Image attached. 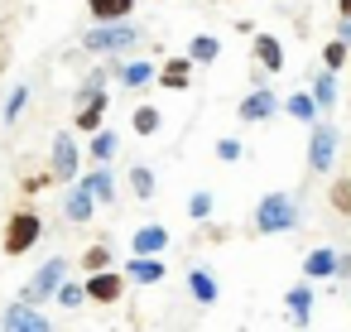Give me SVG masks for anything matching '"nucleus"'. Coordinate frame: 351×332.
<instances>
[{
	"label": "nucleus",
	"instance_id": "17",
	"mask_svg": "<svg viewBox=\"0 0 351 332\" xmlns=\"http://www.w3.org/2000/svg\"><path fill=\"white\" fill-rule=\"evenodd\" d=\"M337 97H341L337 73H327V68H322V73L313 78V102H317V111H322V116H332V111H337Z\"/></svg>",
	"mask_w": 351,
	"mask_h": 332
},
{
	"label": "nucleus",
	"instance_id": "27",
	"mask_svg": "<svg viewBox=\"0 0 351 332\" xmlns=\"http://www.w3.org/2000/svg\"><path fill=\"white\" fill-rule=\"evenodd\" d=\"M25 102H29V82H20V87H10V97H5V106H0V121H5V126H15V121H20V111H25Z\"/></svg>",
	"mask_w": 351,
	"mask_h": 332
},
{
	"label": "nucleus",
	"instance_id": "7",
	"mask_svg": "<svg viewBox=\"0 0 351 332\" xmlns=\"http://www.w3.org/2000/svg\"><path fill=\"white\" fill-rule=\"evenodd\" d=\"M0 332H53V322L39 308L15 298V303H5V313H0Z\"/></svg>",
	"mask_w": 351,
	"mask_h": 332
},
{
	"label": "nucleus",
	"instance_id": "35",
	"mask_svg": "<svg viewBox=\"0 0 351 332\" xmlns=\"http://www.w3.org/2000/svg\"><path fill=\"white\" fill-rule=\"evenodd\" d=\"M53 183V174H34V178H25V193H44Z\"/></svg>",
	"mask_w": 351,
	"mask_h": 332
},
{
	"label": "nucleus",
	"instance_id": "19",
	"mask_svg": "<svg viewBox=\"0 0 351 332\" xmlns=\"http://www.w3.org/2000/svg\"><path fill=\"white\" fill-rule=\"evenodd\" d=\"M92 207H97V198H92V193H87L82 183H73V193L63 198V217L82 226V222H92Z\"/></svg>",
	"mask_w": 351,
	"mask_h": 332
},
{
	"label": "nucleus",
	"instance_id": "20",
	"mask_svg": "<svg viewBox=\"0 0 351 332\" xmlns=\"http://www.w3.org/2000/svg\"><path fill=\"white\" fill-rule=\"evenodd\" d=\"M130 246H135V255H164V246H169V231H164L159 222H149V226H140V231L130 236Z\"/></svg>",
	"mask_w": 351,
	"mask_h": 332
},
{
	"label": "nucleus",
	"instance_id": "3",
	"mask_svg": "<svg viewBox=\"0 0 351 332\" xmlns=\"http://www.w3.org/2000/svg\"><path fill=\"white\" fill-rule=\"evenodd\" d=\"M49 174H53V183H77V178H82V145H77L73 130H58V135H53Z\"/></svg>",
	"mask_w": 351,
	"mask_h": 332
},
{
	"label": "nucleus",
	"instance_id": "16",
	"mask_svg": "<svg viewBox=\"0 0 351 332\" xmlns=\"http://www.w3.org/2000/svg\"><path fill=\"white\" fill-rule=\"evenodd\" d=\"M337 274V250L332 246H317L303 255V279H332Z\"/></svg>",
	"mask_w": 351,
	"mask_h": 332
},
{
	"label": "nucleus",
	"instance_id": "23",
	"mask_svg": "<svg viewBox=\"0 0 351 332\" xmlns=\"http://www.w3.org/2000/svg\"><path fill=\"white\" fill-rule=\"evenodd\" d=\"M188 294H193L202 308H212V303H217V279H212V270H202V265L188 270Z\"/></svg>",
	"mask_w": 351,
	"mask_h": 332
},
{
	"label": "nucleus",
	"instance_id": "29",
	"mask_svg": "<svg viewBox=\"0 0 351 332\" xmlns=\"http://www.w3.org/2000/svg\"><path fill=\"white\" fill-rule=\"evenodd\" d=\"M346 58H351V49H346L341 39H327V49H322V68H327V73H341Z\"/></svg>",
	"mask_w": 351,
	"mask_h": 332
},
{
	"label": "nucleus",
	"instance_id": "1",
	"mask_svg": "<svg viewBox=\"0 0 351 332\" xmlns=\"http://www.w3.org/2000/svg\"><path fill=\"white\" fill-rule=\"evenodd\" d=\"M140 39H145V34H140L130 20H125V25H92V29L82 34V49H87V54H106L111 63H121L125 54L140 49Z\"/></svg>",
	"mask_w": 351,
	"mask_h": 332
},
{
	"label": "nucleus",
	"instance_id": "37",
	"mask_svg": "<svg viewBox=\"0 0 351 332\" xmlns=\"http://www.w3.org/2000/svg\"><path fill=\"white\" fill-rule=\"evenodd\" d=\"M337 39H341V44L351 49V20H341V29H337Z\"/></svg>",
	"mask_w": 351,
	"mask_h": 332
},
{
	"label": "nucleus",
	"instance_id": "2",
	"mask_svg": "<svg viewBox=\"0 0 351 332\" xmlns=\"http://www.w3.org/2000/svg\"><path fill=\"white\" fill-rule=\"evenodd\" d=\"M298 217H303V207H298V198H293V193H265V198H260V207H255V231L279 236V231H293V226H298Z\"/></svg>",
	"mask_w": 351,
	"mask_h": 332
},
{
	"label": "nucleus",
	"instance_id": "18",
	"mask_svg": "<svg viewBox=\"0 0 351 332\" xmlns=\"http://www.w3.org/2000/svg\"><path fill=\"white\" fill-rule=\"evenodd\" d=\"M106 111H111V92H106V97H97V102H87V106L73 116V126H77V130H87V135H97V130H106V126H101V121H106Z\"/></svg>",
	"mask_w": 351,
	"mask_h": 332
},
{
	"label": "nucleus",
	"instance_id": "25",
	"mask_svg": "<svg viewBox=\"0 0 351 332\" xmlns=\"http://www.w3.org/2000/svg\"><path fill=\"white\" fill-rule=\"evenodd\" d=\"M87 154H92L97 164H111V159L121 154V135H116V130H97L92 145H87Z\"/></svg>",
	"mask_w": 351,
	"mask_h": 332
},
{
	"label": "nucleus",
	"instance_id": "33",
	"mask_svg": "<svg viewBox=\"0 0 351 332\" xmlns=\"http://www.w3.org/2000/svg\"><path fill=\"white\" fill-rule=\"evenodd\" d=\"M188 217H193V222H207V217H212V193H193V198H188Z\"/></svg>",
	"mask_w": 351,
	"mask_h": 332
},
{
	"label": "nucleus",
	"instance_id": "4",
	"mask_svg": "<svg viewBox=\"0 0 351 332\" xmlns=\"http://www.w3.org/2000/svg\"><path fill=\"white\" fill-rule=\"evenodd\" d=\"M68 284V260L63 255H53L44 270H34V279L20 289V303H29V308H39V303H49V298H58V289Z\"/></svg>",
	"mask_w": 351,
	"mask_h": 332
},
{
	"label": "nucleus",
	"instance_id": "8",
	"mask_svg": "<svg viewBox=\"0 0 351 332\" xmlns=\"http://www.w3.org/2000/svg\"><path fill=\"white\" fill-rule=\"evenodd\" d=\"M279 111H284V102H279L269 87H255V92L236 106V116H241V121H250V126H260V121H269V116H279Z\"/></svg>",
	"mask_w": 351,
	"mask_h": 332
},
{
	"label": "nucleus",
	"instance_id": "5",
	"mask_svg": "<svg viewBox=\"0 0 351 332\" xmlns=\"http://www.w3.org/2000/svg\"><path fill=\"white\" fill-rule=\"evenodd\" d=\"M337 150H341V130L332 121H317L313 126V140H308V169L313 174H327L337 164Z\"/></svg>",
	"mask_w": 351,
	"mask_h": 332
},
{
	"label": "nucleus",
	"instance_id": "28",
	"mask_svg": "<svg viewBox=\"0 0 351 332\" xmlns=\"http://www.w3.org/2000/svg\"><path fill=\"white\" fill-rule=\"evenodd\" d=\"M130 126H135L140 135H154V130L164 126V111H159V106H135V116H130Z\"/></svg>",
	"mask_w": 351,
	"mask_h": 332
},
{
	"label": "nucleus",
	"instance_id": "21",
	"mask_svg": "<svg viewBox=\"0 0 351 332\" xmlns=\"http://www.w3.org/2000/svg\"><path fill=\"white\" fill-rule=\"evenodd\" d=\"M255 63H260L265 73H279V68H284V49H279L274 34H255Z\"/></svg>",
	"mask_w": 351,
	"mask_h": 332
},
{
	"label": "nucleus",
	"instance_id": "32",
	"mask_svg": "<svg viewBox=\"0 0 351 332\" xmlns=\"http://www.w3.org/2000/svg\"><path fill=\"white\" fill-rule=\"evenodd\" d=\"M241 154H245V150H241L236 135H221V140H217V159H221V164H236Z\"/></svg>",
	"mask_w": 351,
	"mask_h": 332
},
{
	"label": "nucleus",
	"instance_id": "10",
	"mask_svg": "<svg viewBox=\"0 0 351 332\" xmlns=\"http://www.w3.org/2000/svg\"><path fill=\"white\" fill-rule=\"evenodd\" d=\"M111 73L121 78V87H130V92H140V87H149V82H159V68L154 63H145V58H135V63H111Z\"/></svg>",
	"mask_w": 351,
	"mask_h": 332
},
{
	"label": "nucleus",
	"instance_id": "22",
	"mask_svg": "<svg viewBox=\"0 0 351 332\" xmlns=\"http://www.w3.org/2000/svg\"><path fill=\"white\" fill-rule=\"evenodd\" d=\"M284 116H293V121H303V126H317V102H313V92H293V97H284Z\"/></svg>",
	"mask_w": 351,
	"mask_h": 332
},
{
	"label": "nucleus",
	"instance_id": "30",
	"mask_svg": "<svg viewBox=\"0 0 351 332\" xmlns=\"http://www.w3.org/2000/svg\"><path fill=\"white\" fill-rule=\"evenodd\" d=\"M58 303H63V308H82V303H87V284L68 279V284L58 289Z\"/></svg>",
	"mask_w": 351,
	"mask_h": 332
},
{
	"label": "nucleus",
	"instance_id": "14",
	"mask_svg": "<svg viewBox=\"0 0 351 332\" xmlns=\"http://www.w3.org/2000/svg\"><path fill=\"white\" fill-rule=\"evenodd\" d=\"M87 10L97 25H125L130 10H135V0H87Z\"/></svg>",
	"mask_w": 351,
	"mask_h": 332
},
{
	"label": "nucleus",
	"instance_id": "6",
	"mask_svg": "<svg viewBox=\"0 0 351 332\" xmlns=\"http://www.w3.org/2000/svg\"><path fill=\"white\" fill-rule=\"evenodd\" d=\"M44 236V222H39V212H15L10 217V226H5V255H25L34 241Z\"/></svg>",
	"mask_w": 351,
	"mask_h": 332
},
{
	"label": "nucleus",
	"instance_id": "31",
	"mask_svg": "<svg viewBox=\"0 0 351 332\" xmlns=\"http://www.w3.org/2000/svg\"><path fill=\"white\" fill-rule=\"evenodd\" d=\"M106 265H111V250H106V246H92V250L82 255V270H87V274H101Z\"/></svg>",
	"mask_w": 351,
	"mask_h": 332
},
{
	"label": "nucleus",
	"instance_id": "12",
	"mask_svg": "<svg viewBox=\"0 0 351 332\" xmlns=\"http://www.w3.org/2000/svg\"><path fill=\"white\" fill-rule=\"evenodd\" d=\"M77 183H82V188L97 198V202H111V198H116V174H111V164H97V169H87Z\"/></svg>",
	"mask_w": 351,
	"mask_h": 332
},
{
	"label": "nucleus",
	"instance_id": "26",
	"mask_svg": "<svg viewBox=\"0 0 351 332\" xmlns=\"http://www.w3.org/2000/svg\"><path fill=\"white\" fill-rule=\"evenodd\" d=\"M125 178H130V193H135V198H145V202H149V198H154V188H159V178H154V169H149V164H130V174H125Z\"/></svg>",
	"mask_w": 351,
	"mask_h": 332
},
{
	"label": "nucleus",
	"instance_id": "38",
	"mask_svg": "<svg viewBox=\"0 0 351 332\" xmlns=\"http://www.w3.org/2000/svg\"><path fill=\"white\" fill-rule=\"evenodd\" d=\"M337 10H341V20H351V0H337Z\"/></svg>",
	"mask_w": 351,
	"mask_h": 332
},
{
	"label": "nucleus",
	"instance_id": "34",
	"mask_svg": "<svg viewBox=\"0 0 351 332\" xmlns=\"http://www.w3.org/2000/svg\"><path fill=\"white\" fill-rule=\"evenodd\" d=\"M327 202H332L337 212H351V178H341V183H332V193H327Z\"/></svg>",
	"mask_w": 351,
	"mask_h": 332
},
{
	"label": "nucleus",
	"instance_id": "36",
	"mask_svg": "<svg viewBox=\"0 0 351 332\" xmlns=\"http://www.w3.org/2000/svg\"><path fill=\"white\" fill-rule=\"evenodd\" d=\"M337 274L351 279V250H337Z\"/></svg>",
	"mask_w": 351,
	"mask_h": 332
},
{
	"label": "nucleus",
	"instance_id": "15",
	"mask_svg": "<svg viewBox=\"0 0 351 332\" xmlns=\"http://www.w3.org/2000/svg\"><path fill=\"white\" fill-rule=\"evenodd\" d=\"M188 82H193V58H188V54H183V58H169V63L159 68V87L188 92Z\"/></svg>",
	"mask_w": 351,
	"mask_h": 332
},
{
	"label": "nucleus",
	"instance_id": "24",
	"mask_svg": "<svg viewBox=\"0 0 351 332\" xmlns=\"http://www.w3.org/2000/svg\"><path fill=\"white\" fill-rule=\"evenodd\" d=\"M217 54H221L217 34H193V39H188V58H193V68H202V63H217Z\"/></svg>",
	"mask_w": 351,
	"mask_h": 332
},
{
	"label": "nucleus",
	"instance_id": "11",
	"mask_svg": "<svg viewBox=\"0 0 351 332\" xmlns=\"http://www.w3.org/2000/svg\"><path fill=\"white\" fill-rule=\"evenodd\" d=\"M121 274H125L130 284H159V279L169 274V265H164L159 255H135V260H130Z\"/></svg>",
	"mask_w": 351,
	"mask_h": 332
},
{
	"label": "nucleus",
	"instance_id": "9",
	"mask_svg": "<svg viewBox=\"0 0 351 332\" xmlns=\"http://www.w3.org/2000/svg\"><path fill=\"white\" fill-rule=\"evenodd\" d=\"M121 294H125V274H121V270L87 274V298H92V303H116Z\"/></svg>",
	"mask_w": 351,
	"mask_h": 332
},
{
	"label": "nucleus",
	"instance_id": "13",
	"mask_svg": "<svg viewBox=\"0 0 351 332\" xmlns=\"http://www.w3.org/2000/svg\"><path fill=\"white\" fill-rule=\"evenodd\" d=\"M284 308H289V322L308 327V318H313V284H308V279H303V284H293V289L284 294Z\"/></svg>",
	"mask_w": 351,
	"mask_h": 332
}]
</instances>
